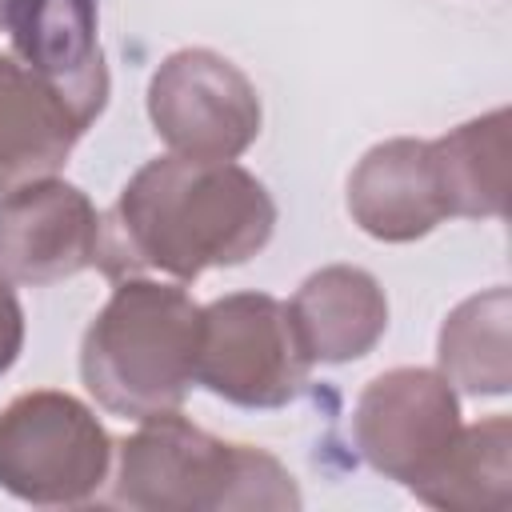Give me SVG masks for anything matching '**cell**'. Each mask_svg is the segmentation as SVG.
Wrapping results in <instances>:
<instances>
[{
  "label": "cell",
  "mask_w": 512,
  "mask_h": 512,
  "mask_svg": "<svg viewBox=\"0 0 512 512\" xmlns=\"http://www.w3.org/2000/svg\"><path fill=\"white\" fill-rule=\"evenodd\" d=\"M460 432L456 388L436 368H392L364 384L352 412V440L372 472L416 488L448 456Z\"/></svg>",
  "instance_id": "obj_7"
},
{
  "label": "cell",
  "mask_w": 512,
  "mask_h": 512,
  "mask_svg": "<svg viewBox=\"0 0 512 512\" xmlns=\"http://www.w3.org/2000/svg\"><path fill=\"white\" fill-rule=\"evenodd\" d=\"M508 320H512V292L504 284L460 300L440 324L436 372L464 396H504L512 384Z\"/></svg>",
  "instance_id": "obj_13"
},
{
  "label": "cell",
  "mask_w": 512,
  "mask_h": 512,
  "mask_svg": "<svg viewBox=\"0 0 512 512\" xmlns=\"http://www.w3.org/2000/svg\"><path fill=\"white\" fill-rule=\"evenodd\" d=\"M292 312L268 292H232L200 308L196 384L236 408H284L308 380Z\"/></svg>",
  "instance_id": "obj_5"
},
{
  "label": "cell",
  "mask_w": 512,
  "mask_h": 512,
  "mask_svg": "<svg viewBox=\"0 0 512 512\" xmlns=\"http://www.w3.org/2000/svg\"><path fill=\"white\" fill-rule=\"evenodd\" d=\"M4 32L16 60L60 96L80 132L92 128L108 104L100 0H12Z\"/></svg>",
  "instance_id": "obj_9"
},
{
  "label": "cell",
  "mask_w": 512,
  "mask_h": 512,
  "mask_svg": "<svg viewBox=\"0 0 512 512\" xmlns=\"http://www.w3.org/2000/svg\"><path fill=\"white\" fill-rule=\"evenodd\" d=\"M148 120L176 156L236 160L256 144L264 112L252 80L228 56L180 48L148 80Z\"/></svg>",
  "instance_id": "obj_6"
},
{
  "label": "cell",
  "mask_w": 512,
  "mask_h": 512,
  "mask_svg": "<svg viewBox=\"0 0 512 512\" xmlns=\"http://www.w3.org/2000/svg\"><path fill=\"white\" fill-rule=\"evenodd\" d=\"M108 468L112 440L84 400L36 388L0 408V488L8 496L40 508L84 504Z\"/></svg>",
  "instance_id": "obj_4"
},
{
  "label": "cell",
  "mask_w": 512,
  "mask_h": 512,
  "mask_svg": "<svg viewBox=\"0 0 512 512\" xmlns=\"http://www.w3.org/2000/svg\"><path fill=\"white\" fill-rule=\"evenodd\" d=\"M8 8H12V0H0V32L8 28Z\"/></svg>",
  "instance_id": "obj_17"
},
{
  "label": "cell",
  "mask_w": 512,
  "mask_h": 512,
  "mask_svg": "<svg viewBox=\"0 0 512 512\" xmlns=\"http://www.w3.org/2000/svg\"><path fill=\"white\" fill-rule=\"evenodd\" d=\"M432 160L448 200V216L492 220L508 204V108H492L480 120L432 140Z\"/></svg>",
  "instance_id": "obj_15"
},
{
  "label": "cell",
  "mask_w": 512,
  "mask_h": 512,
  "mask_svg": "<svg viewBox=\"0 0 512 512\" xmlns=\"http://www.w3.org/2000/svg\"><path fill=\"white\" fill-rule=\"evenodd\" d=\"M112 500L140 512L300 508V492L276 456L216 440L180 412L140 420L120 444Z\"/></svg>",
  "instance_id": "obj_3"
},
{
  "label": "cell",
  "mask_w": 512,
  "mask_h": 512,
  "mask_svg": "<svg viewBox=\"0 0 512 512\" xmlns=\"http://www.w3.org/2000/svg\"><path fill=\"white\" fill-rule=\"evenodd\" d=\"M80 140L60 96L16 56L0 52V192L56 176Z\"/></svg>",
  "instance_id": "obj_12"
},
{
  "label": "cell",
  "mask_w": 512,
  "mask_h": 512,
  "mask_svg": "<svg viewBox=\"0 0 512 512\" xmlns=\"http://www.w3.org/2000/svg\"><path fill=\"white\" fill-rule=\"evenodd\" d=\"M196 344L200 304L184 288L124 276L84 332L80 376L112 416L148 420L180 412L196 384Z\"/></svg>",
  "instance_id": "obj_2"
},
{
  "label": "cell",
  "mask_w": 512,
  "mask_h": 512,
  "mask_svg": "<svg viewBox=\"0 0 512 512\" xmlns=\"http://www.w3.org/2000/svg\"><path fill=\"white\" fill-rule=\"evenodd\" d=\"M20 348H24V308L16 300L12 280L0 272V376L16 364Z\"/></svg>",
  "instance_id": "obj_16"
},
{
  "label": "cell",
  "mask_w": 512,
  "mask_h": 512,
  "mask_svg": "<svg viewBox=\"0 0 512 512\" xmlns=\"http://www.w3.org/2000/svg\"><path fill=\"white\" fill-rule=\"evenodd\" d=\"M348 216L384 244H408L448 220L432 140L396 136L360 156L348 176Z\"/></svg>",
  "instance_id": "obj_10"
},
{
  "label": "cell",
  "mask_w": 512,
  "mask_h": 512,
  "mask_svg": "<svg viewBox=\"0 0 512 512\" xmlns=\"http://www.w3.org/2000/svg\"><path fill=\"white\" fill-rule=\"evenodd\" d=\"M100 216L92 200L56 176L0 196V272L12 284H56L96 264Z\"/></svg>",
  "instance_id": "obj_8"
},
{
  "label": "cell",
  "mask_w": 512,
  "mask_h": 512,
  "mask_svg": "<svg viewBox=\"0 0 512 512\" xmlns=\"http://www.w3.org/2000/svg\"><path fill=\"white\" fill-rule=\"evenodd\" d=\"M288 312L312 364L360 360L380 344L388 328L384 288L356 264H328L312 272L296 288Z\"/></svg>",
  "instance_id": "obj_11"
},
{
  "label": "cell",
  "mask_w": 512,
  "mask_h": 512,
  "mask_svg": "<svg viewBox=\"0 0 512 512\" xmlns=\"http://www.w3.org/2000/svg\"><path fill=\"white\" fill-rule=\"evenodd\" d=\"M408 492L432 508L504 512L512 500V420L488 416L468 428L460 424L440 468Z\"/></svg>",
  "instance_id": "obj_14"
},
{
  "label": "cell",
  "mask_w": 512,
  "mask_h": 512,
  "mask_svg": "<svg viewBox=\"0 0 512 512\" xmlns=\"http://www.w3.org/2000/svg\"><path fill=\"white\" fill-rule=\"evenodd\" d=\"M276 228L268 188L232 160L156 156L120 188L100 220L96 264L112 276L164 272L196 280L252 260Z\"/></svg>",
  "instance_id": "obj_1"
}]
</instances>
